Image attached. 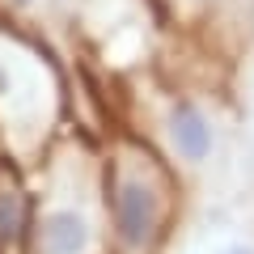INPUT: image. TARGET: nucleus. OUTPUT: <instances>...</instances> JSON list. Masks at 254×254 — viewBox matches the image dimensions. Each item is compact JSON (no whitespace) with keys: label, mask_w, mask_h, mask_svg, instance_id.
Wrapping results in <instances>:
<instances>
[{"label":"nucleus","mask_w":254,"mask_h":254,"mask_svg":"<svg viewBox=\"0 0 254 254\" xmlns=\"http://www.w3.org/2000/svg\"><path fill=\"white\" fill-rule=\"evenodd\" d=\"M174 140H178V148L190 157V161H199V157H208V123H203V115L195 106H178V115H174Z\"/></svg>","instance_id":"f03ea898"},{"label":"nucleus","mask_w":254,"mask_h":254,"mask_svg":"<svg viewBox=\"0 0 254 254\" xmlns=\"http://www.w3.org/2000/svg\"><path fill=\"white\" fill-rule=\"evenodd\" d=\"M119 229H123V242L131 246H140L153 233V195L140 182H127L119 195Z\"/></svg>","instance_id":"f257e3e1"},{"label":"nucleus","mask_w":254,"mask_h":254,"mask_svg":"<svg viewBox=\"0 0 254 254\" xmlns=\"http://www.w3.org/2000/svg\"><path fill=\"white\" fill-rule=\"evenodd\" d=\"M85 246V225L76 216H51L47 225V254H76Z\"/></svg>","instance_id":"7ed1b4c3"}]
</instances>
